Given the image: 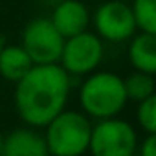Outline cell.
Instances as JSON below:
<instances>
[{
  "mask_svg": "<svg viewBox=\"0 0 156 156\" xmlns=\"http://www.w3.org/2000/svg\"><path fill=\"white\" fill-rule=\"evenodd\" d=\"M72 94V77L55 64H33L15 83V108L20 119L42 129L53 116L66 108Z\"/></svg>",
  "mask_w": 156,
  "mask_h": 156,
  "instance_id": "1",
  "label": "cell"
},
{
  "mask_svg": "<svg viewBox=\"0 0 156 156\" xmlns=\"http://www.w3.org/2000/svg\"><path fill=\"white\" fill-rule=\"evenodd\" d=\"M127 101L123 77L114 72L96 70L85 75V81L79 87L81 112L96 121L119 116Z\"/></svg>",
  "mask_w": 156,
  "mask_h": 156,
  "instance_id": "2",
  "label": "cell"
},
{
  "mask_svg": "<svg viewBox=\"0 0 156 156\" xmlns=\"http://www.w3.org/2000/svg\"><path fill=\"white\" fill-rule=\"evenodd\" d=\"M42 129L50 156H83L88 152L92 119L81 110L64 108Z\"/></svg>",
  "mask_w": 156,
  "mask_h": 156,
  "instance_id": "3",
  "label": "cell"
},
{
  "mask_svg": "<svg viewBox=\"0 0 156 156\" xmlns=\"http://www.w3.org/2000/svg\"><path fill=\"white\" fill-rule=\"evenodd\" d=\"M138 130L119 116L92 123L88 152L92 156H136Z\"/></svg>",
  "mask_w": 156,
  "mask_h": 156,
  "instance_id": "4",
  "label": "cell"
},
{
  "mask_svg": "<svg viewBox=\"0 0 156 156\" xmlns=\"http://www.w3.org/2000/svg\"><path fill=\"white\" fill-rule=\"evenodd\" d=\"M105 57V46L103 41L94 31H81L77 35H72L64 39L59 66L70 75V77H83L99 68Z\"/></svg>",
  "mask_w": 156,
  "mask_h": 156,
  "instance_id": "5",
  "label": "cell"
},
{
  "mask_svg": "<svg viewBox=\"0 0 156 156\" xmlns=\"http://www.w3.org/2000/svg\"><path fill=\"white\" fill-rule=\"evenodd\" d=\"M64 37L55 30L50 19L37 17L30 20L22 30L20 46L30 55L33 64H55L59 62Z\"/></svg>",
  "mask_w": 156,
  "mask_h": 156,
  "instance_id": "6",
  "label": "cell"
},
{
  "mask_svg": "<svg viewBox=\"0 0 156 156\" xmlns=\"http://www.w3.org/2000/svg\"><path fill=\"white\" fill-rule=\"evenodd\" d=\"M90 24L94 26V33L108 42H127L138 31L130 6L123 0H108L98 6L90 15Z\"/></svg>",
  "mask_w": 156,
  "mask_h": 156,
  "instance_id": "7",
  "label": "cell"
},
{
  "mask_svg": "<svg viewBox=\"0 0 156 156\" xmlns=\"http://www.w3.org/2000/svg\"><path fill=\"white\" fill-rule=\"evenodd\" d=\"M48 19L64 39L81 33L90 26V11L81 0H61Z\"/></svg>",
  "mask_w": 156,
  "mask_h": 156,
  "instance_id": "8",
  "label": "cell"
},
{
  "mask_svg": "<svg viewBox=\"0 0 156 156\" xmlns=\"http://www.w3.org/2000/svg\"><path fill=\"white\" fill-rule=\"evenodd\" d=\"M4 156H50L42 132L37 127H17L4 134Z\"/></svg>",
  "mask_w": 156,
  "mask_h": 156,
  "instance_id": "9",
  "label": "cell"
},
{
  "mask_svg": "<svg viewBox=\"0 0 156 156\" xmlns=\"http://www.w3.org/2000/svg\"><path fill=\"white\" fill-rule=\"evenodd\" d=\"M129 61L134 70L156 73V35L136 31L129 39Z\"/></svg>",
  "mask_w": 156,
  "mask_h": 156,
  "instance_id": "10",
  "label": "cell"
},
{
  "mask_svg": "<svg viewBox=\"0 0 156 156\" xmlns=\"http://www.w3.org/2000/svg\"><path fill=\"white\" fill-rule=\"evenodd\" d=\"M33 66L30 55L20 44H4L0 50V77L9 83H17Z\"/></svg>",
  "mask_w": 156,
  "mask_h": 156,
  "instance_id": "11",
  "label": "cell"
},
{
  "mask_svg": "<svg viewBox=\"0 0 156 156\" xmlns=\"http://www.w3.org/2000/svg\"><path fill=\"white\" fill-rule=\"evenodd\" d=\"M123 87L127 92L129 101H143L151 96H156V83H154V75L145 73L140 70H134L127 77H123Z\"/></svg>",
  "mask_w": 156,
  "mask_h": 156,
  "instance_id": "12",
  "label": "cell"
},
{
  "mask_svg": "<svg viewBox=\"0 0 156 156\" xmlns=\"http://www.w3.org/2000/svg\"><path fill=\"white\" fill-rule=\"evenodd\" d=\"M129 6L138 31L156 35V0H132Z\"/></svg>",
  "mask_w": 156,
  "mask_h": 156,
  "instance_id": "13",
  "label": "cell"
},
{
  "mask_svg": "<svg viewBox=\"0 0 156 156\" xmlns=\"http://www.w3.org/2000/svg\"><path fill=\"white\" fill-rule=\"evenodd\" d=\"M136 123L145 134H156V96H151L136 105Z\"/></svg>",
  "mask_w": 156,
  "mask_h": 156,
  "instance_id": "14",
  "label": "cell"
},
{
  "mask_svg": "<svg viewBox=\"0 0 156 156\" xmlns=\"http://www.w3.org/2000/svg\"><path fill=\"white\" fill-rule=\"evenodd\" d=\"M136 154L138 156H156V134H145V138L138 141Z\"/></svg>",
  "mask_w": 156,
  "mask_h": 156,
  "instance_id": "15",
  "label": "cell"
},
{
  "mask_svg": "<svg viewBox=\"0 0 156 156\" xmlns=\"http://www.w3.org/2000/svg\"><path fill=\"white\" fill-rule=\"evenodd\" d=\"M2 145H4V132L0 130V154H2Z\"/></svg>",
  "mask_w": 156,
  "mask_h": 156,
  "instance_id": "16",
  "label": "cell"
},
{
  "mask_svg": "<svg viewBox=\"0 0 156 156\" xmlns=\"http://www.w3.org/2000/svg\"><path fill=\"white\" fill-rule=\"evenodd\" d=\"M2 46H4V39H2V35H0V50H2Z\"/></svg>",
  "mask_w": 156,
  "mask_h": 156,
  "instance_id": "17",
  "label": "cell"
},
{
  "mask_svg": "<svg viewBox=\"0 0 156 156\" xmlns=\"http://www.w3.org/2000/svg\"><path fill=\"white\" fill-rule=\"evenodd\" d=\"M123 2H127V0H123Z\"/></svg>",
  "mask_w": 156,
  "mask_h": 156,
  "instance_id": "18",
  "label": "cell"
},
{
  "mask_svg": "<svg viewBox=\"0 0 156 156\" xmlns=\"http://www.w3.org/2000/svg\"><path fill=\"white\" fill-rule=\"evenodd\" d=\"M0 156H4V154H0Z\"/></svg>",
  "mask_w": 156,
  "mask_h": 156,
  "instance_id": "19",
  "label": "cell"
}]
</instances>
